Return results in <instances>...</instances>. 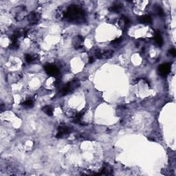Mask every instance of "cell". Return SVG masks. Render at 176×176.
Segmentation results:
<instances>
[{"label":"cell","mask_w":176,"mask_h":176,"mask_svg":"<svg viewBox=\"0 0 176 176\" xmlns=\"http://www.w3.org/2000/svg\"><path fill=\"white\" fill-rule=\"evenodd\" d=\"M44 69L46 72L47 74H48L52 76H57L59 74V70L55 65L52 64H46L44 66Z\"/></svg>","instance_id":"cell-3"},{"label":"cell","mask_w":176,"mask_h":176,"mask_svg":"<svg viewBox=\"0 0 176 176\" xmlns=\"http://www.w3.org/2000/svg\"><path fill=\"white\" fill-rule=\"evenodd\" d=\"M71 129L68 127V126L65 125H61L58 127V132L57 134V138H63L64 136L68 134L69 133H70Z\"/></svg>","instance_id":"cell-4"},{"label":"cell","mask_w":176,"mask_h":176,"mask_svg":"<svg viewBox=\"0 0 176 176\" xmlns=\"http://www.w3.org/2000/svg\"><path fill=\"white\" fill-rule=\"evenodd\" d=\"M113 55V51L112 50H107L104 52H101L100 51H98L96 52V57L98 59H109L112 57Z\"/></svg>","instance_id":"cell-6"},{"label":"cell","mask_w":176,"mask_h":176,"mask_svg":"<svg viewBox=\"0 0 176 176\" xmlns=\"http://www.w3.org/2000/svg\"><path fill=\"white\" fill-rule=\"evenodd\" d=\"M157 12H158V14L160 16H162V15H164V12H163V10H162V8H160V7H158V8H157Z\"/></svg>","instance_id":"cell-14"},{"label":"cell","mask_w":176,"mask_h":176,"mask_svg":"<svg viewBox=\"0 0 176 176\" xmlns=\"http://www.w3.org/2000/svg\"><path fill=\"white\" fill-rule=\"evenodd\" d=\"M42 109H43V112L45 113V114H46L48 115V116H52L53 115V110L50 106H45L44 107H43Z\"/></svg>","instance_id":"cell-10"},{"label":"cell","mask_w":176,"mask_h":176,"mask_svg":"<svg viewBox=\"0 0 176 176\" xmlns=\"http://www.w3.org/2000/svg\"><path fill=\"white\" fill-rule=\"evenodd\" d=\"M35 58L36 57L35 56H32L30 54H26V56H25V59L28 63H30V62L33 61L35 59Z\"/></svg>","instance_id":"cell-13"},{"label":"cell","mask_w":176,"mask_h":176,"mask_svg":"<svg viewBox=\"0 0 176 176\" xmlns=\"http://www.w3.org/2000/svg\"><path fill=\"white\" fill-rule=\"evenodd\" d=\"M121 8H122V5L116 4L109 8V10L112 11V12H114V13H118Z\"/></svg>","instance_id":"cell-11"},{"label":"cell","mask_w":176,"mask_h":176,"mask_svg":"<svg viewBox=\"0 0 176 176\" xmlns=\"http://www.w3.org/2000/svg\"><path fill=\"white\" fill-rule=\"evenodd\" d=\"M122 41V38H118V39H116L114 40V41H112V43H120V42Z\"/></svg>","instance_id":"cell-16"},{"label":"cell","mask_w":176,"mask_h":176,"mask_svg":"<svg viewBox=\"0 0 176 176\" xmlns=\"http://www.w3.org/2000/svg\"><path fill=\"white\" fill-rule=\"evenodd\" d=\"M94 58H93V57H90V63H92V62H94Z\"/></svg>","instance_id":"cell-17"},{"label":"cell","mask_w":176,"mask_h":176,"mask_svg":"<svg viewBox=\"0 0 176 176\" xmlns=\"http://www.w3.org/2000/svg\"><path fill=\"white\" fill-rule=\"evenodd\" d=\"M33 104H34V102H33L32 100L28 99V100H26V101L24 102L22 105L25 106V107H32L34 105Z\"/></svg>","instance_id":"cell-12"},{"label":"cell","mask_w":176,"mask_h":176,"mask_svg":"<svg viewBox=\"0 0 176 176\" xmlns=\"http://www.w3.org/2000/svg\"><path fill=\"white\" fill-rule=\"evenodd\" d=\"M40 15L37 13H31L28 17V19L30 24H36L39 20Z\"/></svg>","instance_id":"cell-7"},{"label":"cell","mask_w":176,"mask_h":176,"mask_svg":"<svg viewBox=\"0 0 176 176\" xmlns=\"http://www.w3.org/2000/svg\"><path fill=\"white\" fill-rule=\"evenodd\" d=\"M170 70H171V65L169 63L162 64L158 68L159 74L162 76H166L169 73Z\"/></svg>","instance_id":"cell-5"},{"label":"cell","mask_w":176,"mask_h":176,"mask_svg":"<svg viewBox=\"0 0 176 176\" xmlns=\"http://www.w3.org/2000/svg\"><path fill=\"white\" fill-rule=\"evenodd\" d=\"M139 21L142 24H149L151 22V18L149 15H143L140 16L138 18Z\"/></svg>","instance_id":"cell-8"},{"label":"cell","mask_w":176,"mask_h":176,"mask_svg":"<svg viewBox=\"0 0 176 176\" xmlns=\"http://www.w3.org/2000/svg\"><path fill=\"white\" fill-rule=\"evenodd\" d=\"M155 40H156V43H158V45L159 46H162L163 39L162 37V36H161V35L160 34V32L156 33Z\"/></svg>","instance_id":"cell-9"},{"label":"cell","mask_w":176,"mask_h":176,"mask_svg":"<svg viewBox=\"0 0 176 176\" xmlns=\"http://www.w3.org/2000/svg\"><path fill=\"white\" fill-rule=\"evenodd\" d=\"M64 17L70 21H82L84 18L83 11L79 7L72 5L68 8Z\"/></svg>","instance_id":"cell-1"},{"label":"cell","mask_w":176,"mask_h":176,"mask_svg":"<svg viewBox=\"0 0 176 176\" xmlns=\"http://www.w3.org/2000/svg\"><path fill=\"white\" fill-rule=\"evenodd\" d=\"M80 85V82L78 81V80L75 79L72 81L71 82H70L68 84H67L66 85L63 86L61 89V94L62 96H64V95L68 94V93L72 92L76 89L77 87H79Z\"/></svg>","instance_id":"cell-2"},{"label":"cell","mask_w":176,"mask_h":176,"mask_svg":"<svg viewBox=\"0 0 176 176\" xmlns=\"http://www.w3.org/2000/svg\"><path fill=\"white\" fill-rule=\"evenodd\" d=\"M169 53L172 55V56H173V57H175V55H176L175 49H174V48L171 49V50H169Z\"/></svg>","instance_id":"cell-15"}]
</instances>
